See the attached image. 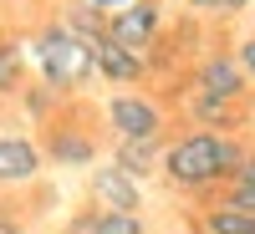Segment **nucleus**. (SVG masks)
<instances>
[{
    "label": "nucleus",
    "instance_id": "nucleus-13",
    "mask_svg": "<svg viewBox=\"0 0 255 234\" xmlns=\"http://www.w3.org/2000/svg\"><path fill=\"white\" fill-rule=\"evenodd\" d=\"M20 72H26V51H20V41H0V97L20 92Z\"/></svg>",
    "mask_w": 255,
    "mask_h": 234
},
{
    "label": "nucleus",
    "instance_id": "nucleus-8",
    "mask_svg": "<svg viewBox=\"0 0 255 234\" xmlns=\"http://www.w3.org/2000/svg\"><path fill=\"white\" fill-rule=\"evenodd\" d=\"M92 61H97V77H108V81H138L143 77V56L108 41V36L92 41Z\"/></svg>",
    "mask_w": 255,
    "mask_h": 234
},
{
    "label": "nucleus",
    "instance_id": "nucleus-16",
    "mask_svg": "<svg viewBox=\"0 0 255 234\" xmlns=\"http://www.w3.org/2000/svg\"><path fill=\"white\" fill-rule=\"evenodd\" d=\"M82 5H92L97 15H118V10H128V5H138V0H82Z\"/></svg>",
    "mask_w": 255,
    "mask_h": 234
},
{
    "label": "nucleus",
    "instance_id": "nucleus-6",
    "mask_svg": "<svg viewBox=\"0 0 255 234\" xmlns=\"http://www.w3.org/2000/svg\"><path fill=\"white\" fill-rule=\"evenodd\" d=\"M245 92V72H240V61L235 56H209L204 67H199V97H209V102H235Z\"/></svg>",
    "mask_w": 255,
    "mask_h": 234
},
{
    "label": "nucleus",
    "instance_id": "nucleus-7",
    "mask_svg": "<svg viewBox=\"0 0 255 234\" xmlns=\"http://www.w3.org/2000/svg\"><path fill=\"white\" fill-rule=\"evenodd\" d=\"M41 173V148L31 138H10V133H0V183H31Z\"/></svg>",
    "mask_w": 255,
    "mask_h": 234
},
{
    "label": "nucleus",
    "instance_id": "nucleus-9",
    "mask_svg": "<svg viewBox=\"0 0 255 234\" xmlns=\"http://www.w3.org/2000/svg\"><path fill=\"white\" fill-rule=\"evenodd\" d=\"M67 234H148L138 214H113V209H82L67 224Z\"/></svg>",
    "mask_w": 255,
    "mask_h": 234
},
{
    "label": "nucleus",
    "instance_id": "nucleus-2",
    "mask_svg": "<svg viewBox=\"0 0 255 234\" xmlns=\"http://www.w3.org/2000/svg\"><path fill=\"white\" fill-rule=\"evenodd\" d=\"M31 56L41 77H46L51 92H72V87H87V81L97 77V61H92V41L77 36L67 26H46L36 41H31Z\"/></svg>",
    "mask_w": 255,
    "mask_h": 234
},
{
    "label": "nucleus",
    "instance_id": "nucleus-18",
    "mask_svg": "<svg viewBox=\"0 0 255 234\" xmlns=\"http://www.w3.org/2000/svg\"><path fill=\"white\" fill-rule=\"evenodd\" d=\"M0 234H15V224H10V219H0Z\"/></svg>",
    "mask_w": 255,
    "mask_h": 234
},
{
    "label": "nucleus",
    "instance_id": "nucleus-3",
    "mask_svg": "<svg viewBox=\"0 0 255 234\" xmlns=\"http://www.w3.org/2000/svg\"><path fill=\"white\" fill-rule=\"evenodd\" d=\"M108 122H113L118 143H143V138H158V133H163L158 102H148V97H138V92H118V97L108 102Z\"/></svg>",
    "mask_w": 255,
    "mask_h": 234
},
{
    "label": "nucleus",
    "instance_id": "nucleus-12",
    "mask_svg": "<svg viewBox=\"0 0 255 234\" xmlns=\"http://www.w3.org/2000/svg\"><path fill=\"white\" fill-rule=\"evenodd\" d=\"M204 229L209 234H255V214H245V209L240 204H215V209H209V214H204Z\"/></svg>",
    "mask_w": 255,
    "mask_h": 234
},
{
    "label": "nucleus",
    "instance_id": "nucleus-17",
    "mask_svg": "<svg viewBox=\"0 0 255 234\" xmlns=\"http://www.w3.org/2000/svg\"><path fill=\"white\" fill-rule=\"evenodd\" d=\"M235 188H250V194H255V158H245V163H240V173H235Z\"/></svg>",
    "mask_w": 255,
    "mask_h": 234
},
{
    "label": "nucleus",
    "instance_id": "nucleus-4",
    "mask_svg": "<svg viewBox=\"0 0 255 234\" xmlns=\"http://www.w3.org/2000/svg\"><path fill=\"white\" fill-rule=\"evenodd\" d=\"M158 26H163V10L153 5V0H138V5H128V10L108 15V41H118V46H128V51L143 56L148 46H153Z\"/></svg>",
    "mask_w": 255,
    "mask_h": 234
},
{
    "label": "nucleus",
    "instance_id": "nucleus-10",
    "mask_svg": "<svg viewBox=\"0 0 255 234\" xmlns=\"http://www.w3.org/2000/svg\"><path fill=\"white\" fill-rule=\"evenodd\" d=\"M51 158L61 168H87L97 158V143L87 133H77V127H56V133H51Z\"/></svg>",
    "mask_w": 255,
    "mask_h": 234
},
{
    "label": "nucleus",
    "instance_id": "nucleus-14",
    "mask_svg": "<svg viewBox=\"0 0 255 234\" xmlns=\"http://www.w3.org/2000/svg\"><path fill=\"white\" fill-rule=\"evenodd\" d=\"M245 5H255V0H194V10H204V15H235Z\"/></svg>",
    "mask_w": 255,
    "mask_h": 234
},
{
    "label": "nucleus",
    "instance_id": "nucleus-11",
    "mask_svg": "<svg viewBox=\"0 0 255 234\" xmlns=\"http://www.w3.org/2000/svg\"><path fill=\"white\" fill-rule=\"evenodd\" d=\"M113 163L123 168L128 178H143V173H153V168H158V138H143V143H118Z\"/></svg>",
    "mask_w": 255,
    "mask_h": 234
},
{
    "label": "nucleus",
    "instance_id": "nucleus-1",
    "mask_svg": "<svg viewBox=\"0 0 255 234\" xmlns=\"http://www.w3.org/2000/svg\"><path fill=\"white\" fill-rule=\"evenodd\" d=\"M245 163V148L235 138H220V133H189L163 153V173L174 178L179 188H209L220 178H235Z\"/></svg>",
    "mask_w": 255,
    "mask_h": 234
},
{
    "label": "nucleus",
    "instance_id": "nucleus-5",
    "mask_svg": "<svg viewBox=\"0 0 255 234\" xmlns=\"http://www.w3.org/2000/svg\"><path fill=\"white\" fill-rule=\"evenodd\" d=\"M92 204L113 209V214H138L143 188H138V178H128L118 163H108V168H92Z\"/></svg>",
    "mask_w": 255,
    "mask_h": 234
},
{
    "label": "nucleus",
    "instance_id": "nucleus-15",
    "mask_svg": "<svg viewBox=\"0 0 255 234\" xmlns=\"http://www.w3.org/2000/svg\"><path fill=\"white\" fill-rule=\"evenodd\" d=\"M235 61H240V72H245V77H255V36H245V41H240Z\"/></svg>",
    "mask_w": 255,
    "mask_h": 234
},
{
    "label": "nucleus",
    "instance_id": "nucleus-19",
    "mask_svg": "<svg viewBox=\"0 0 255 234\" xmlns=\"http://www.w3.org/2000/svg\"><path fill=\"white\" fill-rule=\"evenodd\" d=\"M174 5H194V0H174Z\"/></svg>",
    "mask_w": 255,
    "mask_h": 234
}]
</instances>
